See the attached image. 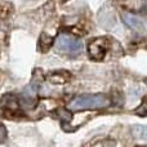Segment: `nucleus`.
Listing matches in <instances>:
<instances>
[{
  "instance_id": "1",
  "label": "nucleus",
  "mask_w": 147,
  "mask_h": 147,
  "mask_svg": "<svg viewBox=\"0 0 147 147\" xmlns=\"http://www.w3.org/2000/svg\"><path fill=\"white\" fill-rule=\"evenodd\" d=\"M111 103L105 94H84L75 98L70 103L71 110H94V109H105Z\"/></svg>"
},
{
  "instance_id": "2",
  "label": "nucleus",
  "mask_w": 147,
  "mask_h": 147,
  "mask_svg": "<svg viewBox=\"0 0 147 147\" xmlns=\"http://www.w3.org/2000/svg\"><path fill=\"white\" fill-rule=\"evenodd\" d=\"M1 110L3 116L7 119H20L23 116V112L21 111L20 101L17 97L12 94H7L1 98Z\"/></svg>"
},
{
  "instance_id": "3",
  "label": "nucleus",
  "mask_w": 147,
  "mask_h": 147,
  "mask_svg": "<svg viewBox=\"0 0 147 147\" xmlns=\"http://www.w3.org/2000/svg\"><path fill=\"white\" fill-rule=\"evenodd\" d=\"M110 43L107 38H96L88 44V53L89 57L94 61H101L105 58L107 51H109Z\"/></svg>"
},
{
  "instance_id": "4",
  "label": "nucleus",
  "mask_w": 147,
  "mask_h": 147,
  "mask_svg": "<svg viewBox=\"0 0 147 147\" xmlns=\"http://www.w3.org/2000/svg\"><path fill=\"white\" fill-rule=\"evenodd\" d=\"M70 78H71V75L67 71H56L48 75V80L52 84H65L70 80Z\"/></svg>"
},
{
  "instance_id": "5",
  "label": "nucleus",
  "mask_w": 147,
  "mask_h": 147,
  "mask_svg": "<svg viewBox=\"0 0 147 147\" xmlns=\"http://www.w3.org/2000/svg\"><path fill=\"white\" fill-rule=\"evenodd\" d=\"M53 40L54 39L52 35H49V34H47V32H43L40 39H39V49H40L41 52H47L53 45Z\"/></svg>"
},
{
  "instance_id": "6",
  "label": "nucleus",
  "mask_w": 147,
  "mask_h": 147,
  "mask_svg": "<svg viewBox=\"0 0 147 147\" xmlns=\"http://www.w3.org/2000/svg\"><path fill=\"white\" fill-rule=\"evenodd\" d=\"M14 12L13 4L9 1H0V18L1 20H7Z\"/></svg>"
},
{
  "instance_id": "7",
  "label": "nucleus",
  "mask_w": 147,
  "mask_h": 147,
  "mask_svg": "<svg viewBox=\"0 0 147 147\" xmlns=\"http://www.w3.org/2000/svg\"><path fill=\"white\" fill-rule=\"evenodd\" d=\"M132 134L138 140L147 141V125H133Z\"/></svg>"
},
{
  "instance_id": "8",
  "label": "nucleus",
  "mask_w": 147,
  "mask_h": 147,
  "mask_svg": "<svg viewBox=\"0 0 147 147\" xmlns=\"http://www.w3.org/2000/svg\"><path fill=\"white\" fill-rule=\"evenodd\" d=\"M123 18H124L125 23H127L129 27L134 28V30H141V28L143 27L142 22H141V21L138 20L137 17H134V16H132V14H124V16H123Z\"/></svg>"
},
{
  "instance_id": "9",
  "label": "nucleus",
  "mask_w": 147,
  "mask_h": 147,
  "mask_svg": "<svg viewBox=\"0 0 147 147\" xmlns=\"http://www.w3.org/2000/svg\"><path fill=\"white\" fill-rule=\"evenodd\" d=\"M54 111H56V114H54V115H56L57 119L62 120V121H65V123H71L72 114L69 111V110L63 109V107H59V109L54 110Z\"/></svg>"
},
{
  "instance_id": "10",
  "label": "nucleus",
  "mask_w": 147,
  "mask_h": 147,
  "mask_svg": "<svg viewBox=\"0 0 147 147\" xmlns=\"http://www.w3.org/2000/svg\"><path fill=\"white\" fill-rule=\"evenodd\" d=\"M136 114L140 115V116H146V115H147V112H146V107H145V106H142V107H140V109H137V110H136Z\"/></svg>"
},
{
  "instance_id": "11",
  "label": "nucleus",
  "mask_w": 147,
  "mask_h": 147,
  "mask_svg": "<svg viewBox=\"0 0 147 147\" xmlns=\"http://www.w3.org/2000/svg\"><path fill=\"white\" fill-rule=\"evenodd\" d=\"M4 136H5V129L1 127V125H0V138H3Z\"/></svg>"
},
{
  "instance_id": "12",
  "label": "nucleus",
  "mask_w": 147,
  "mask_h": 147,
  "mask_svg": "<svg viewBox=\"0 0 147 147\" xmlns=\"http://www.w3.org/2000/svg\"><path fill=\"white\" fill-rule=\"evenodd\" d=\"M61 1H66V0H61Z\"/></svg>"
}]
</instances>
